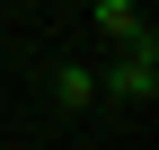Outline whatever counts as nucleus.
I'll use <instances>...</instances> for the list:
<instances>
[{"instance_id": "f257e3e1", "label": "nucleus", "mask_w": 159, "mask_h": 150, "mask_svg": "<svg viewBox=\"0 0 159 150\" xmlns=\"http://www.w3.org/2000/svg\"><path fill=\"white\" fill-rule=\"evenodd\" d=\"M97 97L150 106V97H159V53H150V44H142V53H115V62H106V80H97Z\"/></svg>"}, {"instance_id": "f03ea898", "label": "nucleus", "mask_w": 159, "mask_h": 150, "mask_svg": "<svg viewBox=\"0 0 159 150\" xmlns=\"http://www.w3.org/2000/svg\"><path fill=\"white\" fill-rule=\"evenodd\" d=\"M89 18H97V35H106L115 53H142L150 44V9H142V0H97Z\"/></svg>"}, {"instance_id": "7ed1b4c3", "label": "nucleus", "mask_w": 159, "mask_h": 150, "mask_svg": "<svg viewBox=\"0 0 159 150\" xmlns=\"http://www.w3.org/2000/svg\"><path fill=\"white\" fill-rule=\"evenodd\" d=\"M53 97H62L71 115H80V106H97V71H80V62H62V71H53Z\"/></svg>"}]
</instances>
